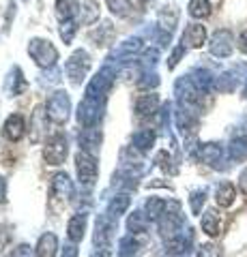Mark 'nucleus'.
<instances>
[{"instance_id": "21", "label": "nucleus", "mask_w": 247, "mask_h": 257, "mask_svg": "<svg viewBox=\"0 0 247 257\" xmlns=\"http://www.w3.org/2000/svg\"><path fill=\"white\" fill-rule=\"evenodd\" d=\"M221 155H224V150H221L219 144H204V146H200V157L206 165L217 167V163L221 161Z\"/></svg>"}, {"instance_id": "39", "label": "nucleus", "mask_w": 247, "mask_h": 257, "mask_svg": "<svg viewBox=\"0 0 247 257\" xmlns=\"http://www.w3.org/2000/svg\"><path fill=\"white\" fill-rule=\"evenodd\" d=\"M238 50L243 54H247V30H243L241 37H238Z\"/></svg>"}, {"instance_id": "24", "label": "nucleus", "mask_w": 247, "mask_h": 257, "mask_svg": "<svg viewBox=\"0 0 247 257\" xmlns=\"http://www.w3.org/2000/svg\"><path fill=\"white\" fill-rule=\"evenodd\" d=\"M202 231L206 236L215 238L219 234V214L215 210H206L204 216H202Z\"/></svg>"}, {"instance_id": "4", "label": "nucleus", "mask_w": 247, "mask_h": 257, "mask_svg": "<svg viewBox=\"0 0 247 257\" xmlns=\"http://www.w3.org/2000/svg\"><path fill=\"white\" fill-rule=\"evenodd\" d=\"M75 167H77V178L84 187H93L95 178H97V159H95L91 152L79 150L75 157Z\"/></svg>"}, {"instance_id": "25", "label": "nucleus", "mask_w": 247, "mask_h": 257, "mask_svg": "<svg viewBox=\"0 0 247 257\" xmlns=\"http://www.w3.org/2000/svg\"><path fill=\"white\" fill-rule=\"evenodd\" d=\"M189 15L194 20H204L211 15V3L209 0H191L189 3Z\"/></svg>"}, {"instance_id": "8", "label": "nucleus", "mask_w": 247, "mask_h": 257, "mask_svg": "<svg viewBox=\"0 0 247 257\" xmlns=\"http://www.w3.org/2000/svg\"><path fill=\"white\" fill-rule=\"evenodd\" d=\"M114 77H116V73H114L112 69L103 67L99 73L91 79V84L86 86V96H103V94L110 90V88H112Z\"/></svg>"}, {"instance_id": "30", "label": "nucleus", "mask_w": 247, "mask_h": 257, "mask_svg": "<svg viewBox=\"0 0 247 257\" xmlns=\"http://www.w3.org/2000/svg\"><path fill=\"white\" fill-rule=\"evenodd\" d=\"M204 199H206V191H204V189L196 191V193H191V197H189L191 212H194V214H200V210H202V204H204Z\"/></svg>"}, {"instance_id": "28", "label": "nucleus", "mask_w": 247, "mask_h": 257, "mask_svg": "<svg viewBox=\"0 0 247 257\" xmlns=\"http://www.w3.org/2000/svg\"><path fill=\"white\" fill-rule=\"evenodd\" d=\"M106 3H108V9L116 18H127L131 13V0H106Z\"/></svg>"}, {"instance_id": "12", "label": "nucleus", "mask_w": 247, "mask_h": 257, "mask_svg": "<svg viewBox=\"0 0 247 257\" xmlns=\"http://www.w3.org/2000/svg\"><path fill=\"white\" fill-rule=\"evenodd\" d=\"M5 135L11 142H20L24 135H26V122H24V118L20 114H13V116L7 118V122H5Z\"/></svg>"}, {"instance_id": "1", "label": "nucleus", "mask_w": 247, "mask_h": 257, "mask_svg": "<svg viewBox=\"0 0 247 257\" xmlns=\"http://www.w3.org/2000/svg\"><path fill=\"white\" fill-rule=\"evenodd\" d=\"M103 109H106L103 96H84V101L79 103V107H77V120L84 126H93L101 120Z\"/></svg>"}, {"instance_id": "33", "label": "nucleus", "mask_w": 247, "mask_h": 257, "mask_svg": "<svg viewBox=\"0 0 247 257\" xmlns=\"http://www.w3.org/2000/svg\"><path fill=\"white\" fill-rule=\"evenodd\" d=\"M75 35V26H73V22H62V28H60V37L65 39V43H69L71 39H73Z\"/></svg>"}, {"instance_id": "14", "label": "nucleus", "mask_w": 247, "mask_h": 257, "mask_svg": "<svg viewBox=\"0 0 247 257\" xmlns=\"http://www.w3.org/2000/svg\"><path fill=\"white\" fill-rule=\"evenodd\" d=\"M52 193L56 195L58 199H69L71 195H73V182L69 180L67 174H56L52 178Z\"/></svg>"}, {"instance_id": "5", "label": "nucleus", "mask_w": 247, "mask_h": 257, "mask_svg": "<svg viewBox=\"0 0 247 257\" xmlns=\"http://www.w3.org/2000/svg\"><path fill=\"white\" fill-rule=\"evenodd\" d=\"M69 109H71V101H69V94L67 92H54L47 101V118L56 124H62L69 116Z\"/></svg>"}, {"instance_id": "15", "label": "nucleus", "mask_w": 247, "mask_h": 257, "mask_svg": "<svg viewBox=\"0 0 247 257\" xmlns=\"http://www.w3.org/2000/svg\"><path fill=\"white\" fill-rule=\"evenodd\" d=\"M37 257H56L58 251V240L54 234H43L37 242Z\"/></svg>"}, {"instance_id": "11", "label": "nucleus", "mask_w": 247, "mask_h": 257, "mask_svg": "<svg viewBox=\"0 0 247 257\" xmlns=\"http://www.w3.org/2000/svg\"><path fill=\"white\" fill-rule=\"evenodd\" d=\"M206 41V28L202 24H189L183 32V45L185 47H202Z\"/></svg>"}, {"instance_id": "13", "label": "nucleus", "mask_w": 247, "mask_h": 257, "mask_svg": "<svg viewBox=\"0 0 247 257\" xmlns=\"http://www.w3.org/2000/svg\"><path fill=\"white\" fill-rule=\"evenodd\" d=\"M77 142H79V148H82V150L93 152V150L99 148V144H101V133H99L95 126H86V128H82V131H79Z\"/></svg>"}, {"instance_id": "26", "label": "nucleus", "mask_w": 247, "mask_h": 257, "mask_svg": "<svg viewBox=\"0 0 247 257\" xmlns=\"http://www.w3.org/2000/svg\"><path fill=\"white\" fill-rule=\"evenodd\" d=\"M148 227V219L144 212H133L129 219H127V229L131 231V234H142V231H146Z\"/></svg>"}, {"instance_id": "10", "label": "nucleus", "mask_w": 247, "mask_h": 257, "mask_svg": "<svg viewBox=\"0 0 247 257\" xmlns=\"http://www.w3.org/2000/svg\"><path fill=\"white\" fill-rule=\"evenodd\" d=\"M142 50V41L138 37H133V39H127V41H123V43H118L116 47H114V52H112V60H129V58H133L135 54H138Z\"/></svg>"}, {"instance_id": "7", "label": "nucleus", "mask_w": 247, "mask_h": 257, "mask_svg": "<svg viewBox=\"0 0 247 257\" xmlns=\"http://www.w3.org/2000/svg\"><path fill=\"white\" fill-rule=\"evenodd\" d=\"M116 229V221L112 214H101L97 219V227H95V246H99L101 251H106L112 242V234Z\"/></svg>"}, {"instance_id": "31", "label": "nucleus", "mask_w": 247, "mask_h": 257, "mask_svg": "<svg viewBox=\"0 0 247 257\" xmlns=\"http://www.w3.org/2000/svg\"><path fill=\"white\" fill-rule=\"evenodd\" d=\"M221 248L217 244H202L198 248V257H221Z\"/></svg>"}, {"instance_id": "36", "label": "nucleus", "mask_w": 247, "mask_h": 257, "mask_svg": "<svg viewBox=\"0 0 247 257\" xmlns=\"http://www.w3.org/2000/svg\"><path fill=\"white\" fill-rule=\"evenodd\" d=\"M230 152H232V159L234 161H238V159H245L247 157V148L243 146V144H232V146H230Z\"/></svg>"}, {"instance_id": "34", "label": "nucleus", "mask_w": 247, "mask_h": 257, "mask_svg": "<svg viewBox=\"0 0 247 257\" xmlns=\"http://www.w3.org/2000/svg\"><path fill=\"white\" fill-rule=\"evenodd\" d=\"M11 257H35L33 248H30L28 244H20L18 248H13L11 251Z\"/></svg>"}, {"instance_id": "20", "label": "nucleus", "mask_w": 247, "mask_h": 257, "mask_svg": "<svg viewBox=\"0 0 247 257\" xmlns=\"http://www.w3.org/2000/svg\"><path fill=\"white\" fill-rule=\"evenodd\" d=\"M84 229H86V216L84 214H75L67 225V234H69L71 242H79V240L84 238Z\"/></svg>"}, {"instance_id": "35", "label": "nucleus", "mask_w": 247, "mask_h": 257, "mask_svg": "<svg viewBox=\"0 0 247 257\" xmlns=\"http://www.w3.org/2000/svg\"><path fill=\"white\" fill-rule=\"evenodd\" d=\"M185 50H187V47H185V45H183V43H181V45L177 47V50H174V52H172V56H170V62H168V67H170V69H174V67H177V64H179V60H181V56H183V54H185Z\"/></svg>"}, {"instance_id": "18", "label": "nucleus", "mask_w": 247, "mask_h": 257, "mask_svg": "<svg viewBox=\"0 0 247 257\" xmlns=\"http://www.w3.org/2000/svg\"><path fill=\"white\" fill-rule=\"evenodd\" d=\"M112 39H114V28H112V24H101L99 28H95L91 32V41H95V45L97 47H103V45H108V43H112Z\"/></svg>"}, {"instance_id": "6", "label": "nucleus", "mask_w": 247, "mask_h": 257, "mask_svg": "<svg viewBox=\"0 0 247 257\" xmlns=\"http://www.w3.org/2000/svg\"><path fill=\"white\" fill-rule=\"evenodd\" d=\"M67 152H69V146H67V138L62 133H56L47 140L45 148H43V157L50 165H60L62 161L67 159Z\"/></svg>"}, {"instance_id": "9", "label": "nucleus", "mask_w": 247, "mask_h": 257, "mask_svg": "<svg viewBox=\"0 0 247 257\" xmlns=\"http://www.w3.org/2000/svg\"><path fill=\"white\" fill-rule=\"evenodd\" d=\"M234 43V37L230 30H217L211 39L209 43V50L213 56H217V58H228L230 54H232V45Z\"/></svg>"}, {"instance_id": "41", "label": "nucleus", "mask_w": 247, "mask_h": 257, "mask_svg": "<svg viewBox=\"0 0 247 257\" xmlns=\"http://www.w3.org/2000/svg\"><path fill=\"white\" fill-rule=\"evenodd\" d=\"M5 193H7V182H5L3 178H0V202L5 199Z\"/></svg>"}, {"instance_id": "22", "label": "nucleus", "mask_w": 247, "mask_h": 257, "mask_svg": "<svg viewBox=\"0 0 247 257\" xmlns=\"http://www.w3.org/2000/svg\"><path fill=\"white\" fill-rule=\"evenodd\" d=\"M56 13L62 22H71L79 13L77 0H56Z\"/></svg>"}, {"instance_id": "40", "label": "nucleus", "mask_w": 247, "mask_h": 257, "mask_svg": "<svg viewBox=\"0 0 247 257\" xmlns=\"http://www.w3.org/2000/svg\"><path fill=\"white\" fill-rule=\"evenodd\" d=\"M62 257H77V248L73 244L65 246V248H62Z\"/></svg>"}, {"instance_id": "3", "label": "nucleus", "mask_w": 247, "mask_h": 257, "mask_svg": "<svg viewBox=\"0 0 247 257\" xmlns=\"http://www.w3.org/2000/svg\"><path fill=\"white\" fill-rule=\"evenodd\" d=\"M89 69H91V56L84 50L73 52L71 58L67 60V64H65V73L73 84L82 82V79L86 77V73H89Z\"/></svg>"}, {"instance_id": "16", "label": "nucleus", "mask_w": 247, "mask_h": 257, "mask_svg": "<svg viewBox=\"0 0 247 257\" xmlns=\"http://www.w3.org/2000/svg\"><path fill=\"white\" fill-rule=\"evenodd\" d=\"M234 197H236V189L230 182H221L217 187V191H215V202H217V206H221V208L232 206Z\"/></svg>"}, {"instance_id": "17", "label": "nucleus", "mask_w": 247, "mask_h": 257, "mask_svg": "<svg viewBox=\"0 0 247 257\" xmlns=\"http://www.w3.org/2000/svg\"><path fill=\"white\" fill-rule=\"evenodd\" d=\"M166 208H168V202H163L159 197H150L144 204V214L148 221H159L166 214Z\"/></svg>"}, {"instance_id": "23", "label": "nucleus", "mask_w": 247, "mask_h": 257, "mask_svg": "<svg viewBox=\"0 0 247 257\" xmlns=\"http://www.w3.org/2000/svg\"><path fill=\"white\" fill-rule=\"evenodd\" d=\"M155 144V131H150V128H144V131H138L133 135V146L135 150L140 152H146L150 146Z\"/></svg>"}, {"instance_id": "38", "label": "nucleus", "mask_w": 247, "mask_h": 257, "mask_svg": "<svg viewBox=\"0 0 247 257\" xmlns=\"http://www.w3.org/2000/svg\"><path fill=\"white\" fill-rule=\"evenodd\" d=\"M238 189H241L243 195H247V167L241 172V176H238Z\"/></svg>"}, {"instance_id": "44", "label": "nucleus", "mask_w": 247, "mask_h": 257, "mask_svg": "<svg viewBox=\"0 0 247 257\" xmlns=\"http://www.w3.org/2000/svg\"><path fill=\"white\" fill-rule=\"evenodd\" d=\"M245 94H247V90H245Z\"/></svg>"}, {"instance_id": "2", "label": "nucleus", "mask_w": 247, "mask_h": 257, "mask_svg": "<svg viewBox=\"0 0 247 257\" xmlns=\"http://www.w3.org/2000/svg\"><path fill=\"white\" fill-rule=\"evenodd\" d=\"M28 54L33 56V60L43 69H52L58 60V52L50 41L45 39H33L28 45Z\"/></svg>"}, {"instance_id": "37", "label": "nucleus", "mask_w": 247, "mask_h": 257, "mask_svg": "<svg viewBox=\"0 0 247 257\" xmlns=\"http://www.w3.org/2000/svg\"><path fill=\"white\" fill-rule=\"evenodd\" d=\"M144 79H140V86L142 88H155L159 84V77L155 73H146V75H142Z\"/></svg>"}, {"instance_id": "27", "label": "nucleus", "mask_w": 247, "mask_h": 257, "mask_svg": "<svg viewBox=\"0 0 247 257\" xmlns=\"http://www.w3.org/2000/svg\"><path fill=\"white\" fill-rule=\"evenodd\" d=\"M129 195H125V193H121V195H116L112 202H110V206H108V214H112L114 219H118V214H123L127 208H129Z\"/></svg>"}, {"instance_id": "42", "label": "nucleus", "mask_w": 247, "mask_h": 257, "mask_svg": "<svg viewBox=\"0 0 247 257\" xmlns=\"http://www.w3.org/2000/svg\"><path fill=\"white\" fill-rule=\"evenodd\" d=\"M91 257H110V253H108V251H101V248H99V251H97V253H93Z\"/></svg>"}, {"instance_id": "29", "label": "nucleus", "mask_w": 247, "mask_h": 257, "mask_svg": "<svg viewBox=\"0 0 247 257\" xmlns=\"http://www.w3.org/2000/svg\"><path fill=\"white\" fill-rule=\"evenodd\" d=\"M121 248H118V255L121 257H133L135 253H138V240L133 238V234H129V236H125L123 240H121V244H118Z\"/></svg>"}, {"instance_id": "43", "label": "nucleus", "mask_w": 247, "mask_h": 257, "mask_svg": "<svg viewBox=\"0 0 247 257\" xmlns=\"http://www.w3.org/2000/svg\"><path fill=\"white\" fill-rule=\"evenodd\" d=\"M140 3H144V5H146V3H150V0H140Z\"/></svg>"}, {"instance_id": "32", "label": "nucleus", "mask_w": 247, "mask_h": 257, "mask_svg": "<svg viewBox=\"0 0 247 257\" xmlns=\"http://www.w3.org/2000/svg\"><path fill=\"white\" fill-rule=\"evenodd\" d=\"M79 13H84V15H82V24H93L95 20L99 18V11H97V7H95V5L82 7V11H79Z\"/></svg>"}, {"instance_id": "19", "label": "nucleus", "mask_w": 247, "mask_h": 257, "mask_svg": "<svg viewBox=\"0 0 247 257\" xmlns=\"http://www.w3.org/2000/svg\"><path fill=\"white\" fill-rule=\"evenodd\" d=\"M157 105H159L157 94H142L135 101V111H138V116H150V114H155Z\"/></svg>"}]
</instances>
